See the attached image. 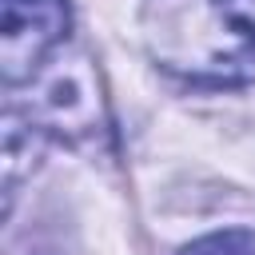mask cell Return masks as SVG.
<instances>
[{
    "label": "cell",
    "instance_id": "3",
    "mask_svg": "<svg viewBox=\"0 0 255 255\" xmlns=\"http://www.w3.org/2000/svg\"><path fill=\"white\" fill-rule=\"evenodd\" d=\"M179 255H255V231H243V227L211 231V235L187 243Z\"/></svg>",
    "mask_w": 255,
    "mask_h": 255
},
{
    "label": "cell",
    "instance_id": "2",
    "mask_svg": "<svg viewBox=\"0 0 255 255\" xmlns=\"http://www.w3.org/2000/svg\"><path fill=\"white\" fill-rule=\"evenodd\" d=\"M0 72L4 84L28 80L72 28L68 0H0Z\"/></svg>",
    "mask_w": 255,
    "mask_h": 255
},
{
    "label": "cell",
    "instance_id": "1",
    "mask_svg": "<svg viewBox=\"0 0 255 255\" xmlns=\"http://www.w3.org/2000/svg\"><path fill=\"white\" fill-rule=\"evenodd\" d=\"M139 28L151 60L195 88L255 80L251 0H143Z\"/></svg>",
    "mask_w": 255,
    "mask_h": 255
}]
</instances>
